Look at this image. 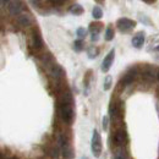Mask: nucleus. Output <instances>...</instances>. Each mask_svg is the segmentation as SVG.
I'll list each match as a JSON object with an SVG mask.
<instances>
[{"instance_id": "obj_1", "label": "nucleus", "mask_w": 159, "mask_h": 159, "mask_svg": "<svg viewBox=\"0 0 159 159\" xmlns=\"http://www.w3.org/2000/svg\"><path fill=\"white\" fill-rule=\"evenodd\" d=\"M59 115L65 124L71 125L74 122V119H75V111H74L72 105L71 104L59 105Z\"/></svg>"}, {"instance_id": "obj_2", "label": "nucleus", "mask_w": 159, "mask_h": 159, "mask_svg": "<svg viewBox=\"0 0 159 159\" xmlns=\"http://www.w3.org/2000/svg\"><path fill=\"white\" fill-rule=\"evenodd\" d=\"M102 139H100L99 132L97 130L93 131V135H92V141H91V149H92V153L96 158H99L100 153H102Z\"/></svg>"}, {"instance_id": "obj_3", "label": "nucleus", "mask_w": 159, "mask_h": 159, "mask_svg": "<svg viewBox=\"0 0 159 159\" xmlns=\"http://www.w3.org/2000/svg\"><path fill=\"white\" fill-rule=\"evenodd\" d=\"M116 26H118L120 32H130L131 30H134L136 27V21L130 20L127 17H122V19L118 20Z\"/></svg>"}, {"instance_id": "obj_4", "label": "nucleus", "mask_w": 159, "mask_h": 159, "mask_svg": "<svg viewBox=\"0 0 159 159\" xmlns=\"http://www.w3.org/2000/svg\"><path fill=\"white\" fill-rule=\"evenodd\" d=\"M114 142H115V146L118 148H124V146L129 142V136L124 129L116 130V132L114 135Z\"/></svg>"}, {"instance_id": "obj_5", "label": "nucleus", "mask_w": 159, "mask_h": 159, "mask_svg": "<svg viewBox=\"0 0 159 159\" xmlns=\"http://www.w3.org/2000/svg\"><path fill=\"white\" fill-rule=\"evenodd\" d=\"M137 75H139L137 67H136V66H135V67H130V69L126 71V74L124 75V79H122L124 86H129V84L134 83V81L136 80Z\"/></svg>"}, {"instance_id": "obj_6", "label": "nucleus", "mask_w": 159, "mask_h": 159, "mask_svg": "<svg viewBox=\"0 0 159 159\" xmlns=\"http://www.w3.org/2000/svg\"><path fill=\"white\" fill-rule=\"evenodd\" d=\"M49 74H50V76L53 79H55L57 81L64 79V76H65V71H64V69L60 66L59 64H53L50 66V69H49Z\"/></svg>"}, {"instance_id": "obj_7", "label": "nucleus", "mask_w": 159, "mask_h": 159, "mask_svg": "<svg viewBox=\"0 0 159 159\" xmlns=\"http://www.w3.org/2000/svg\"><path fill=\"white\" fill-rule=\"evenodd\" d=\"M114 55H115V50L111 49V50L107 54V57L104 58L103 62H102V71H103V72H108V71L110 70V67H111V65H113V61H114Z\"/></svg>"}, {"instance_id": "obj_8", "label": "nucleus", "mask_w": 159, "mask_h": 159, "mask_svg": "<svg viewBox=\"0 0 159 159\" xmlns=\"http://www.w3.org/2000/svg\"><path fill=\"white\" fill-rule=\"evenodd\" d=\"M31 45H32V48L36 49V50H39V49L43 48V39H42V36H40V33L37 30H34V31L32 32Z\"/></svg>"}, {"instance_id": "obj_9", "label": "nucleus", "mask_w": 159, "mask_h": 159, "mask_svg": "<svg viewBox=\"0 0 159 159\" xmlns=\"http://www.w3.org/2000/svg\"><path fill=\"white\" fill-rule=\"evenodd\" d=\"M157 77L156 72H154V67L152 66H144V69L142 70V79L148 81V82H153Z\"/></svg>"}, {"instance_id": "obj_10", "label": "nucleus", "mask_w": 159, "mask_h": 159, "mask_svg": "<svg viewBox=\"0 0 159 159\" xmlns=\"http://www.w3.org/2000/svg\"><path fill=\"white\" fill-rule=\"evenodd\" d=\"M7 9H9L10 15H12V16L21 15V11H22V2H21V1H9Z\"/></svg>"}, {"instance_id": "obj_11", "label": "nucleus", "mask_w": 159, "mask_h": 159, "mask_svg": "<svg viewBox=\"0 0 159 159\" xmlns=\"http://www.w3.org/2000/svg\"><path fill=\"white\" fill-rule=\"evenodd\" d=\"M120 109H119V104L114 100L110 102V105H109V119L115 120L118 116H120Z\"/></svg>"}, {"instance_id": "obj_12", "label": "nucleus", "mask_w": 159, "mask_h": 159, "mask_svg": "<svg viewBox=\"0 0 159 159\" xmlns=\"http://www.w3.org/2000/svg\"><path fill=\"white\" fill-rule=\"evenodd\" d=\"M59 105H64V104H71L72 103V94L70 91H64L59 94Z\"/></svg>"}, {"instance_id": "obj_13", "label": "nucleus", "mask_w": 159, "mask_h": 159, "mask_svg": "<svg viewBox=\"0 0 159 159\" xmlns=\"http://www.w3.org/2000/svg\"><path fill=\"white\" fill-rule=\"evenodd\" d=\"M143 43H144V32H137L132 38V45L139 49L143 47Z\"/></svg>"}, {"instance_id": "obj_14", "label": "nucleus", "mask_w": 159, "mask_h": 159, "mask_svg": "<svg viewBox=\"0 0 159 159\" xmlns=\"http://www.w3.org/2000/svg\"><path fill=\"white\" fill-rule=\"evenodd\" d=\"M17 22L22 27H28L32 23V17H31L30 14H21L20 16L17 17Z\"/></svg>"}, {"instance_id": "obj_15", "label": "nucleus", "mask_w": 159, "mask_h": 159, "mask_svg": "<svg viewBox=\"0 0 159 159\" xmlns=\"http://www.w3.org/2000/svg\"><path fill=\"white\" fill-rule=\"evenodd\" d=\"M114 159H130V157H129V153L126 152V149L118 148L114 152Z\"/></svg>"}, {"instance_id": "obj_16", "label": "nucleus", "mask_w": 159, "mask_h": 159, "mask_svg": "<svg viewBox=\"0 0 159 159\" xmlns=\"http://www.w3.org/2000/svg\"><path fill=\"white\" fill-rule=\"evenodd\" d=\"M103 28V25L100 22H93L89 25V31L92 34H99V32Z\"/></svg>"}, {"instance_id": "obj_17", "label": "nucleus", "mask_w": 159, "mask_h": 159, "mask_svg": "<svg viewBox=\"0 0 159 159\" xmlns=\"http://www.w3.org/2000/svg\"><path fill=\"white\" fill-rule=\"evenodd\" d=\"M83 7L80 5V4H74V5H71V7H70V12L72 14V15H82L83 14Z\"/></svg>"}, {"instance_id": "obj_18", "label": "nucleus", "mask_w": 159, "mask_h": 159, "mask_svg": "<svg viewBox=\"0 0 159 159\" xmlns=\"http://www.w3.org/2000/svg\"><path fill=\"white\" fill-rule=\"evenodd\" d=\"M104 38H105V40H108V42H110V40L114 39V30H113L111 26H108V27H107Z\"/></svg>"}, {"instance_id": "obj_19", "label": "nucleus", "mask_w": 159, "mask_h": 159, "mask_svg": "<svg viewBox=\"0 0 159 159\" xmlns=\"http://www.w3.org/2000/svg\"><path fill=\"white\" fill-rule=\"evenodd\" d=\"M62 154H64V157L65 158H67V159H71V158H74V151H72V148H71V146H67V147H65L62 151Z\"/></svg>"}, {"instance_id": "obj_20", "label": "nucleus", "mask_w": 159, "mask_h": 159, "mask_svg": "<svg viewBox=\"0 0 159 159\" xmlns=\"http://www.w3.org/2000/svg\"><path fill=\"white\" fill-rule=\"evenodd\" d=\"M92 16H93V19H96V20L102 19L103 11H102V9H100L99 6H94V7H93V10H92Z\"/></svg>"}, {"instance_id": "obj_21", "label": "nucleus", "mask_w": 159, "mask_h": 159, "mask_svg": "<svg viewBox=\"0 0 159 159\" xmlns=\"http://www.w3.org/2000/svg\"><path fill=\"white\" fill-rule=\"evenodd\" d=\"M87 54H88V58H89V59H94V58H97V55H98V49L92 45V47L88 48Z\"/></svg>"}, {"instance_id": "obj_22", "label": "nucleus", "mask_w": 159, "mask_h": 159, "mask_svg": "<svg viewBox=\"0 0 159 159\" xmlns=\"http://www.w3.org/2000/svg\"><path fill=\"white\" fill-rule=\"evenodd\" d=\"M74 50L75 52H82L83 50V42L81 39L75 40V43H74Z\"/></svg>"}, {"instance_id": "obj_23", "label": "nucleus", "mask_w": 159, "mask_h": 159, "mask_svg": "<svg viewBox=\"0 0 159 159\" xmlns=\"http://www.w3.org/2000/svg\"><path fill=\"white\" fill-rule=\"evenodd\" d=\"M76 33H77V36H79L80 39L82 40L84 37H86V36H87V30H86L84 27H80V28H77Z\"/></svg>"}, {"instance_id": "obj_24", "label": "nucleus", "mask_w": 159, "mask_h": 159, "mask_svg": "<svg viewBox=\"0 0 159 159\" xmlns=\"http://www.w3.org/2000/svg\"><path fill=\"white\" fill-rule=\"evenodd\" d=\"M110 87H111V77L107 76L105 81H104V84H103V88H104V91H108V89H110Z\"/></svg>"}, {"instance_id": "obj_25", "label": "nucleus", "mask_w": 159, "mask_h": 159, "mask_svg": "<svg viewBox=\"0 0 159 159\" xmlns=\"http://www.w3.org/2000/svg\"><path fill=\"white\" fill-rule=\"evenodd\" d=\"M50 156H52L53 158H58V157H59V151H58L57 148H52V149H50Z\"/></svg>"}, {"instance_id": "obj_26", "label": "nucleus", "mask_w": 159, "mask_h": 159, "mask_svg": "<svg viewBox=\"0 0 159 159\" xmlns=\"http://www.w3.org/2000/svg\"><path fill=\"white\" fill-rule=\"evenodd\" d=\"M108 122H109V116H104L103 118V129H104V131L108 130Z\"/></svg>"}, {"instance_id": "obj_27", "label": "nucleus", "mask_w": 159, "mask_h": 159, "mask_svg": "<svg viewBox=\"0 0 159 159\" xmlns=\"http://www.w3.org/2000/svg\"><path fill=\"white\" fill-rule=\"evenodd\" d=\"M91 39H92V42H97V40L99 39V37H98V34H92Z\"/></svg>"}, {"instance_id": "obj_28", "label": "nucleus", "mask_w": 159, "mask_h": 159, "mask_svg": "<svg viewBox=\"0 0 159 159\" xmlns=\"http://www.w3.org/2000/svg\"><path fill=\"white\" fill-rule=\"evenodd\" d=\"M52 4L53 5H64L65 2L64 1H52Z\"/></svg>"}, {"instance_id": "obj_29", "label": "nucleus", "mask_w": 159, "mask_h": 159, "mask_svg": "<svg viewBox=\"0 0 159 159\" xmlns=\"http://www.w3.org/2000/svg\"><path fill=\"white\" fill-rule=\"evenodd\" d=\"M146 2H147V4H153L154 1H152V0H146Z\"/></svg>"}, {"instance_id": "obj_30", "label": "nucleus", "mask_w": 159, "mask_h": 159, "mask_svg": "<svg viewBox=\"0 0 159 159\" xmlns=\"http://www.w3.org/2000/svg\"><path fill=\"white\" fill-rule=\"evenodd\" d=\"M157 80H158V82H159V70H158V72H157Z\"/></svg>"}, {"instance_id": "obj_31", "label": "nucleus", "mask_w": 159, "mask_h": 159, "mask_svg": "<svg viewBox=\"0 0 159 159\" xmlns=\"http://www.w3.org/2000/svg\"><path fill=\"white\" fill-rule=\"evenodd\" d=\"M81 159H88V158H87V157H82Z\"/></svg>"}, {"instance_id": "obj_32", "label": "nucleus", "mask_w": 159, "mask_h": 159, "mask_svg": "<svg viewBox=\"0 0 159 159\" xmlns=\"http://www.w3.org/2000/svg\"><path fill=\"white\" fill-rule=\"evenodd\" d=\"M10 159H17V158H16V157H11Z\"/></svg>"}]
</instances>
